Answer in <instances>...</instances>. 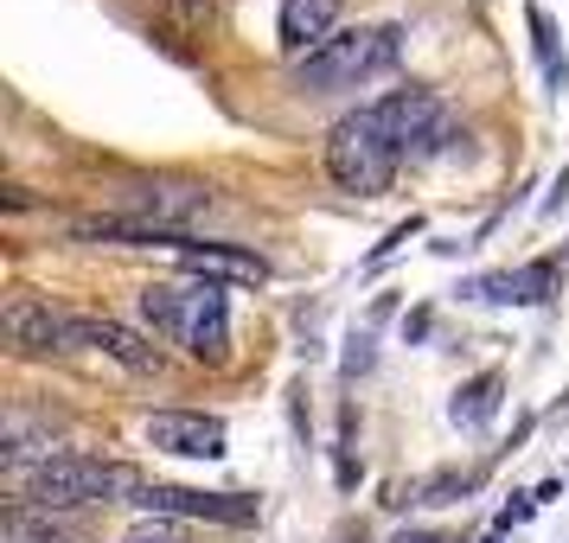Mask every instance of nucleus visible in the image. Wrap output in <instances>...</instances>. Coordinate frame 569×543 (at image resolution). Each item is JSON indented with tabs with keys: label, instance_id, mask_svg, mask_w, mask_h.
<instances>
[{
	"label": "nucleus",
	"instance_id": "nucleus-1",
	"mask_svg": "<svg viewBox=\"0 0 569 543\" xmlns=\"http://www.w3.org/2000/svg\"><path fill=\"white\" fill-rule=\"evenodd\" d=\"M7 486H13V505H32V512H78V505L134 499L141 480H134V466H122V461L46 454V461H32V466H7Z\"/></svg>",
	"mask_w": 569,
	"mask_h": 543
},
{
	"label": "nucleus",
	"instance_id": "nucleus-2",
	"mask_svg": "<svg viewBox=\"0 0 569 543\" xmlns=\"http://www.w3.org/2000/svg\"><path fill=\"white\" fill-rule=\"evenodd\" d=\"M141 313L148 326L167 339H180L199 364H224L231 352V308H224V288L218 282H148L141 288Z\"/></svg>",
	"mask_w": 569,
	"mask_h": 543
},
{
	"label": "nucleus",
	"instance_id": "nucleus-3",
	"mask_svg": "<svg viewBox=\"0 0 569 543\" xmlns=\"http://www.w3.org/2000/svg\"><path fill=\"white\" fill-rule=\"evenodd\" d=\"M397 160H403V148L385 134V122H378L371 109L339 115L333 129H327V148H320L327 180H333L339 192H352V199H378V192H390Z\"/></svg>",
	"mask_w": 569,
	"mask_h": 543
},
{
	"label": "nucleus",
	"instance_id": "nucleus-4",
	"mask_svg": "<svg viewBox=\"0 0 569 543\" xmlns=\"http://www.w3.org/2000/svg\"><path fill=\"white\" fill-rule=\"evenodd\" d=\"M403 52V32L397 27H359V32H333L320 52H308L295 64V83L308 97H333V90H359L365 78L390 71Z\"/></svg>",
	"mask_w": 569,
	"mask_h": 543
},
{
	"label": "nucleus",
	"instance_id": "nucleus-5",
	"mask_svg": "<svg viewBox=\"0 0 569 543\" xmlns=\"http://www.w3.org/2000/svg\"><path fill=\"white\" fill-rule=\"evenodd\" d=\"M371 115L385 122V134L403 148L410 160H429L448 141V103H441L429 83H410V90H390L385 103H371Z\"/></svg>",
	"mask_w": 569,
	"mask_h": 543
},
{
	"label": "nucleus",
	"instance_id": "nucleus-6",
	"mask_svg": "<svg viewBox=\"0 0 569 543\" xmlns=\"http://www.w3.org/2000/svg\"><path fill=\"white\" fill-rule=\"evenodd\" d=\"M0 333H7V345H20V352H71V345H83L78 313L52 308V301H39V294H13V301L0 308Z\"/></svg>",
	"mask_w": 569,
	"mask_h": 543
},
{
	"label": "nucleus",
	"instance_id": "nucleus-7",
	"mask_svg": "<svg viewBox=\"0 0 569 543\" xmlns=\"http://www.w3.org/2000/svg\"><path fill=\"white\" fill-rule=\"evenodd\" d=\"M134 505L154 517H211V524H250L257 517V499L243 492H186V486H141Z\"/></svg>",
	"mask_w": 569,
	"mask_h": 543
},
{
	"label": "nucleus",
	"instance_id": "nucleus-8",
	"mask_svg": "<svg viewBox=\"0 0 569 543\" xmlns=\"http://www.w3.org/2000/svg\"><path fill=\"white\" fill-rule=\"evenodd\" d=\"M148 448L160 454H180V461H218L224 454V422L218 415H192V410H160L148 415Z\"/></svg>",
	"mask_w": 569,
	"mask_h": 543
},
{
	"label": "nucleus",
	"instance_id": "nucleus-9",
	"mask_svg": "<svg viewBox=\"0 0 569 543\" xmlns=\"http://www.w3.org/2000/svg\"><path fill=\"white\" fill-rule=\"evenodd\" d=\"M211 211V192L206 185H134L129 192V218L141 224H154V231H186L192 218H206Z\"/></svg>",
	"mask_w": 569,
	"mask_h": 543
},
{
	"label": "nucleus",
	"instance_id": "nucleus-10",
	"mask_svg": "<svg viewBox=\"0 0 569 543\" xmlns=\"http://www.w3.org/2000/svg\"><path fill=\"white\" fill-rule=\"evenodd\" d=\"M282 52L301 64L308 52H320L327 39H333V27H339V0H282Z\"/></svg>",
	"mask_w": 569,
	"mask_h": 543
},
{
	"label": "nucleus",
	"instance_id": "nucleus-11",
	"mask_svg": "<svg viewBox=\"0 0 569 543\" xmlns=\"http://www.w3.org/2000/svg\"><path fill=\"white\" fill-rule=\"evenodd\" d=\"M173 257H180V269H192L199 282H269V262L250 257V250H224V243H192V237H186Z\"/></svg>",
	"mask_w": 569,
	"mask_h": 543
},
{
	"label": "nucleus",
	"instance_id": "nucleus-12",
	"mask_svg": "<svg viewBox=\"0 0 569 543\" xmlns=\"http://www.w3.org/2000/svg\"><path fill=\"white\" fill-rule=\"evenodd\" d=\"M78 339H83V345H103L109 359H122L129 371H160V345H148L141 333H129L122 320H97V313H78Z\"/></svg>",
	"mask_w": 569,
	"mask_h": 543
},
{
	"label": "nucleus",
	"instance_id": "nucleus-13",
	"mask_svg": "<svg viewBox=\"0 0 569 543\" xmlns=\"http://www.w3.org/2000/svg\"><path fill=\"white\" fill-rule=\"evenodd\" d=\"M499 390H506V378H499V371H480V378H467V384L455 390V403H448L455 429H487L492 415H499Z\"/></svg>",
	"mask_w": 569,
	"mask_h": 543
},
{
	"label": "nucleus",
	"instance_id": "nucleus-14",
	"mask_svg": "<svg viewBox=\"0 0 569 543\" xmlns=\"http://www.w3.org/2000/svg\"><path fill=\"white\" fill-rule=\"evenodd\" d=\"M0 543H71V524H52V512L13 505L0 517Z\"/></svg>",
	"mask_w": 569,
	"mask_h": 543
},
{
	"label": "nucleus",
	"instance_id": "nucleus-15",
	"mask_svg": "<svg viewBox=\"0 0 569 543\" xmlns=\"http://www.w3.org/2000/svg\"><path fill=\"white\" fill-rule=\"evenodd\" d=\"M525 20H531V46H538V64H543V78H550V90H563L569 83V58H563V46H557L550 13H543V7H525Z\"/></svg>",
	"mask_w": 569,
	"mask_h": 543
},
{
	"label": "nucleus",
	"instance_id": "nucleus-16",
	"mask_svg": "<svg viewBox=\"0 0 569 543\" xmlns=\"http://www.w3.org/2000/svg\"><path fill=\"white\" fill-rule=\"evenodd\" d=\"M467 301H499V308H525V282H518V269H499V275H473L461 288Z\"/></svg>",
	"mask_w": 569,
	"mask_h": 543
},
{
	"label": "nucleus",
	"instance_id": "nucleus-17",
	"mask_svg": "<svg viewBox=\"0 0 569 543\" xmlns=\"http://www.w3.org/2000/svg\"><path fill=\"white\" fill-rule=\"evenodd\" d=\"M518 282H525V308H543V301L557 294V262H550V257L525 262V269H518Z\"/></svg>",
	"mask_w": 569,
	"mask_h": 543
},
{
	"label": "nucleus",
	"instance_id": "nucleus-18",
	"mask_svg": "<svg viewBox=\"0 0 569 543\" xmlns=\"http://www.w3.org/2000/svg\"><path fill=\"white\" fill-rule=\"evenodd\" d=\"M122 543H186V531L173 524V517H148V524H134Z\"/></svg>",
	"mask_w": 569,
	"mask_h": 543
},
{
	"label": "nucleus",
	"instance_id": "nucleus-19",
	"mask_svg": "<svg viewBox=\"0 0 569 543\" xmlns=\"http://www.w3.org/2000/svg\"><path fill=\"white\" fill-rule=\"evenodd\" d=\"M563 199H569V167H563V173H557V185H550V205H543V218H550V211L563 205Z\"/></svg>",
	"mask_w": 569,
	"mask_h": 543
},
{
	"label": "nucleus",
	"instance_id": "nucleus-20",
	"mask_svg": "<svg viewBox=\"0 0 569 543\" xmlns=\"http://www.w3.org/2000/svg\"><path fill=\"white\" fill-rule=\"evenodd\" d=\"M397 543H441V537H436V531H403Z\"/></svg>",
	"mask_w": 569,
	"mask_h": 543
}]
</instances>
